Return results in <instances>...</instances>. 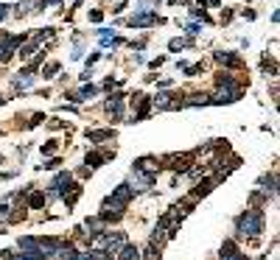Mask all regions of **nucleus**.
Masks as SVG:
<instances>
[{"instance_id":"obj_2","label":"nucleus","mask_w":280,"mask_h":260,"mask_svg":"<svg viewBox=\"0 0 280 260\" xmlns=\"http://www.w3.org/2000/svg\"><path fill=\"white\" fill-rule=\"evenodd\" d=\"M132 196H134V190L129 188V185H118V188L112 190V196H106L104 199V210H112V213H120L124 216V210L129 207V202H132Z\"/></svg>"},{"instance_id":"obj_5","label":"nucleus","mask_w":280,"mask_h":260,"mask_svg":"<svg viewBox=\"0 0 280 260\" xmlns=\"http://www.w3.org/2000/svg\"><path fill=\"white\" fill-rule=\"evenodd\" d=\"M126 22H129L132 28H148L154 22H160V17L154 14V11H134V17H129Z\"/></svg>"},{"instance_id":"obj_34","label":"nucleus","mask_w":280,"mask_h":260,"mask_svg":"<svg viewBox=\"0 0 280 260\" xmlns=\"http://www.w3.org/2000/svg\"><path fill=\"white\" fill-rule=\"evenodd\" d=\"M258 260H266V255H260V258H258Z\"/></svg>"},{"instance_id":"obj_10","label":"nucleus","mask_w":280,"mask_h":260,"mask_svg":"<svg viewBox=\"0 0 280 260\" xmlns=\"http://www.w3.org/2000/svg\"><path fill=\"white\" fill-rule=\"evenodd\" d=\"M115 132L112 129H87V140L90 143H104V140H112Z\"/></svg>"},{"instance_id":"obj_29","label":"nucleus","mask_w":280,"mask_h":260,"mask_svg":"<svg viewBox=\"0 0 280 260\" xmlns=\"http://www.w3.org/2000/svg\"><path fill=\"white\" fill-rule=\"evenodd\" d=\"M224 260H250V258H246V255H244V252H241V249H238V252H236V255H230V258H224Z\"/></svg>"},{"instance_id":"obj_24","label":"nucleus","mask_w":280,"mask_h":260,"mask_svg":"<svg viewBox=\"0 0 280 260\" xmlns=\"http://www.w3.org/2000/svg\"><path fill=\"white\" fill-rule=\"evenodd\" d=\"M59 3H62V0H36V6H40V8H48V6H59ZM40 8H36V11H40Z\"/></svg>"},{"instance_id":"obj_31","label":"nucleus","mask_w":280,"mask_h":260,"mask_svg":"<svg viewBox=\"0 0 280 260\" xmlns=\"http://www.w3.org/2000/svg\"><path fill=\"white\" fill-rule=\"evenodd\" d=\"M199 31H202V28H199L196 22H190V25H188V34H190V36H196V34H199Z\"/></svg>"},{"instance_id":"obj_19","label":"nucleus","mask_w":280,"mask_h":260,"mask_svg":"<svg viewBox=\"0 0 280 260\" xmlns=\"http://www.w3.org/2000/svg\"><path fill=\"white\" fill-rule=\"evenodd\" d=\"M199 104H210V98H208V95H199V92H196V95H190V98L188 101H182V106H199Z\"/></svg>"},{"instance_id":"obj_6","label":"nucleus","mask_w":280,"mask_h":260,"mask_svg":"<svg viewBox=\"0 0 280 260\" xmlns=\"http://www.w3.org/2000/svg\"><path fill=\"white\" fill-rule=\"evenodd\" d=\"M17 246H20V252H26L28 258H34V260H45V255H42L40 241H36V238H20V241H17Z\"/></svg>"},{"instance_id":"obj_35","label":"nucleus","mask_w":280,"mask_h":260,"mask_svg":"<svg viewBox=\"0 0 280 260\" xmlns=\"http://www.w3.org/2000/svg\"><path fill=\"white\" fill-rule=\"evenodd\" d=\"M76 3H78V0H76Z\"/></svg>"},{"instance_id":"obj_32","label":"nucleus","mask_w":280,"mask_h":260,"mask_svg":"<svg viewBox=\"0 0 280 260\" xmlns=\"http://www.w3.org/2000/svg\"><path fill=\"white\" fill-rule=\"evenodd\" d=\"M6 14H8V6H6V3H0V22L6 20Z\"/></svg>"},{"instance_id":"obj_23","label":"nucleus","mask_w":280,"mask_h":260,"mask_svg":"<svg viewBox=\"0 0 280 260\" xmlns=\"http://www.w3.org/2000/svg\"><path fill=\"white\" fill-rule=\"evenodd\" d=\"M12 218V207L8 204H0V221H8Z\"/></svg>"},{"instance_id":"obj_14","label":"nucleus","mask_w":280,"mask_h":260,"mask_svg":"<svg viewBox=\"0 0 280 260\" xmlns=\"http://www.w3.org/2000/svg\"><path fill=\"white\" fill-rule=\"evenodd\" d=\"M45 202H48V196H45V193H40V190H34V193L28 196V207H31V210H40V207H45Z\"/></svg>"},{"instance_id":"obj_1","label":"nucleus","mask_w":280,"mask_h":260,"mask_svg":"<svg viewBox=\"0 0 280 260\" xmlns=\"http://www.w3.org/2000/svg\"><path fill=\"white\" fill-rule=\"evenodd\" d=\"M264 210L260 207H250L246 213H241V216L236 218V232L241 235V238H255V235H260L264 232Z\"/></svg>"},{"instance_id":"obj_16","label":"nucleus","mask_w":280,"mask_h":260,"mask_svg":"<svg viewBox=\"0 0 280 260\" xmlns=\"http://www.w3.org/2000/svg\"><path fill=\"white\" fill-rule=\"evenodd\" d=\"M34 84V76H28L26 70L20 73V76L14 78V90H28V87Z\"/></svg>"},{"instance_id":"obj_15","label":"nucleus","mask_w":280,"mask_h":260,"mask_svg":"<svg viewBox=\"0 0 280 260\" xmlns=\"http://www.w3.org/2000/svg\"><path fill=\"white\" fill-rule=\"evenodd\" d=\"M84 227H87V235H90V238H96L98 232H104V221H101V218H87V221H84Z\"/></svg>"},{"instance_id":"obj_28","label":"nucleus","mask_w":280,"mask_h":260,"mask_svg":"<svg viewBox=\"0 0 280 260\" xmlns=\"http://www.w3.org/2000/svg\"><path fill=\"white\" fill-rule=\"evenodd\" d=\"M54 151H56V143H54V140L42 146V154H54Z\"/></svg>"},{"instance_id":"obj_7","label":"nucleus","mask_w":280,"mask_h":260,"mask_svg":"<svg viewBox=\"0 0 280 260\" xmlns=\"http://www.w3.org/2000/svg\"><path fill=\"white\" fill-rule=\"evenodd\" d=\"M104 109L112 115V120H124V95H120V92L110 95V101L104 104Z\"/></svg>"},{"instance_id":"obj_11","label":"nucleus","mask_w":280,"mask_h":260,"mask_svg":"<svg viewBox=\"0 0 280 260\" xmlns=\"http://www.w3.org/2000/svg\"><path fill=\"white\" fill-rule=\"evenodd\" d=\"M115 255H118L120 260H140V249H138V246H132V244H124Z\"/></svg>"},{"instance_id":"obj_26","label":"nucleus","mask_w":280,"mask_h":260,"mask_svg":"<svg viewBox=\"0 0 280 260\" xmlns=\"http://www.w3.org/2000/svg\"><path fill=\"white\" fill-rule=\"evenodd\" d=\"M101 20H104V11H98V8L90 11V22H101Z\"/></svg>"},{"instance_id":"obj_33","label":"nucleus","mask_w":280,"mask_h":260,"mask_svg":"<svg viewBox=\"0 0 280 260\" xmlns=\"http://www.w3.org/2000/svg\"><path fill=\"white\" fill-rule=\"evenodd\" d=\"M3 104H6V98H3V95H0V106H3Z\"/></svg>"},{"instance_id":"obj_13","label":"nucleus","mask_w":280,"mask_h":260,"mask_svg":"<svg viewBox=\"0 0 280 260\" xmlns=\"http://www.w3.org/2000/svg\"><path fill=\"white\" fill-rule=\"evenodd\" d=\"M216 62L224 64V67H241V59H238L236 53H224V50L216 53Z\"/></svg>"},{"instance_id":"obj_30","label":"nucleus","mask_w":280,"mask_h":260,"mask_svg":"<svg viewBox=\"0 0 280 260\" xmlns=\"http://www.w3.org/2000/svg\"><path fill=\"white\" fill-rule=\"evenodd\" d=\"M59 165H62V160H48V162H45V168H48V171L59 168Z\"/></svg>"},{"instance_id":"obj_4","label":"nucleus","mask_w":280,"mask_h":260,"mask_svg":"<svg viewBox=\"0 0 280 260\" xmlns=\"http://www.w3.org/2000/svg\"><path fill=\"white\" fill-rule=\"evenodd\" d=\"M70 185H73V174H70V171H62V174H56L54 185H50V196H48V199L64 196V193L70 190Z\"/></svg>"},{"instance_id":"obj_22","label":"nucleus","mask_w":280,"mask_h":260,"mask_svg":"<svg viewBox=\"0 0 280 260\" xmlns=\"http://www.w3.org/2000/svg\"><path fill=\"white\" fill-rule=\"evenodd\" d=\"M36 48H40V42H34V39H31V42H28L26 48H20V56H22V59H26V56H31V53H34Z\"/></svg>"},{"instance_id":"obj_12","label":"nucleus","mask_w":280,"mask_h":260,"mask_svg":"<svg viewBox=\"0 0 280 260\" xmlns=\"http://www.w3.org/2000/svg\"><path fill=\"white\" fill-rule=\"evenodd\" d=\"M96 87H92V84H84L82 87V90H78V92H73V95H70V101H73V104H82V101H87V98H92V95H96Z\"/></svg>"},{"instance_id":"obj_8","label":"nucleus","mask_w":280,"mask_h":260,"mask_svg":"<svg viewBox=\"0 0 280 260\" xmlns=\"http://www.w3.org/2000/svg\"><path fill=\"white\" fill-rule=\"evenodd\" d=\"M154 106L157 109H180L182 106V95H168V92H160L154 98Z\"/></svg>"},{"instance_id":"obj_17","label":"nucleus","mask_w":280,"mask_h":260,"mask_svg":"<svg viewBox=\"0 0 280 260\" xmlns=\"http://www.w3.org/2000/svg\"><path fill=\"white\" fill-rule=\"evenodd\" d=\"M104 160H106V157H104V154H98V151H90V154L84 157L87 168H101V165H104Z\"/></svg>"},{"instance_id":"obj_3","label":"nucleus","mask_w":280,"mask_h":260,"mask_svg":"<svg viewBox=\"0 0 280 260\" xmlns=\"http://www.w3.org/2000/svg\"><path fill=\"white\" fill-rule=\"evenodd\" d=\"M154 179H157V174L154 171H143V168H132V176H129V188L132 190H146L154 185Z\"/></svg>"},{"instance_id":"obj_9","label":"nucleus","mask_w":280,"mask_h":260,"mask_svg":"<svg viewBox=\"0 0 280 260\" xmlns=\"http://www.w3.org/2000/svg\"><path fill=\"white\" fill-rule=\"evenodd\" d=\"M216 182H218V176H210V179H202V182H199V185H196V188H194V193H190V199H194V202H196V199H199V196H208L210 190L216 188Z\"/></svg>"},{"instance_id":"obj_18","label":"nucleus","mask_w":280,"mask_h":260,"mask_svg":"<svg viewBox=\"0 0 280 260\" xmlns=\"http://www.w3.org/2000/svg\"><path fill=\"white\" fill-rule=\"evenodd\" d=\"M238 252V246H236V241H224L222 244V249H218V260H224V258H230V255H236Z\"/></svg>"},{"instance_id":"obj_27","label":"nucleus","mask_w":280,"mask_h":260,"mask_svg":"<svg viewBox=\"0 0 280 260\" xmlns=\"http://www.w3.org/2000/svg\"><path fill=\"white\" fill-rule=\"evenodd\" d=\"M168 48H171V50H182V48H185V42H182V39H171Z\"/></svg>"},{"instance_id":"obj_21","label":"nucleus","mask_w":280,"mask_h":260,"mask_svg":"<svg viewBox=\"0 0 280 260\" xmlns=\"http://www.w3.org/2000/svg\"><path fill=\"white\" fill-rule=\"evenodd\" d=\"M31 6H36V0H20V6H17V11H14V14H17V17H26L28 11H31Z\"/></svg>"},{"instance_id":"obj_25","label":"nucleus","mask_w":280,"mask_h":260,"mask_svg":"<svg viewBox=\"0 0 280 260\" xmlns=\"http://www.w3.org/2000/svg\"><path fill=\"white\" fill-rule=\"evenodd\" d=\"M42 73H45V76L50 78V76H54V73H59V62H50L48 67H45V70H42Z\"/></svg>"},{"instance_id":"obj_20","label":"nucleus","mask_w":280,"mask_h":260,"mask_svg":"<svg viewBox=\"0 0 280 260\" xmlns=\"http://www.w3.org/2000/svg\"><path fill=\"white\" fill-rule=\"evenodd\" d=\"M84 255H87V260H112V255L106 249H92V252H84Z\"/></svg>"}]
</instances>
